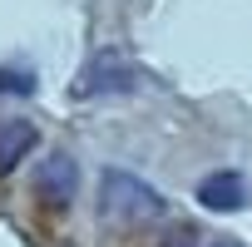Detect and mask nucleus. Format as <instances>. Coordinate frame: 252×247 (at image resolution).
<instances>
[{
  "label": "nucleus",
  "mask_w": 252,
  "mask_h": 247,
  "mask_svg": "<svg viewBox=\"0 0 252 247\" xmlns=\"http://www.w3.org/2000/svg\"><path fill=\"white\" fill-rule=\"evenodd\" d=\"M35 139H40L35 124H25V119H0V178L20 168V158L35 149Z\"/></svg>",
  "instance_id": "39448f33"
},
{
  "label": "nucleus",
  "mask_w": 252,
  "mask_h": 247,
  "mask_svg": "<svg viewBox=\"0 0 252 247\" xmlns=\"http://www.w3.org/2000/svg\"><path fill=\"white\" fill-rule=\"evenodd\" d=\"M35 193H40V203H50V208H69L74 193H79V163H74L69 154H50V158L35 168Z\"/></svg>",
  "instance_id": "7ed1b4c3"
},
{
  "label": "nucleus",
  "mask_w": 252,
  "mask_h": 247,
  "mask_svg": "<svg viewBox=\"0 0 252 247\" xmlns=\"http://www.w3.org/2000/svg\"><path fill=\"white\" fill-rule=\"evenodd\" d=\"M198 203L208 213H242L247 208V178L237 168H218L198 183Z\"/></svg>",
  "instance_id": "20e7f679"
},
{
  "label": "nucleus",
  "mask_w": 252,
  "mask_h": 247,
  "mask_svg": "<svg viewBox=\"0 0 252 247\" xmlns=\"http://www.w3.org/2000/svg\"><path fill=\"white\" fill-rule=\"evenodd\" d=\"M5 89L10 94H30L35 89V74L30 69H0V94H5Z\"/></svg>",
  "instance_id": "423d86ee"
},
{
  "label": "nucleus",
  "mask_w": 252,
  "mask_h": 247,
  "mask_svg": "<svg viewBox=\"0 0 252 247\" xmlns=\"http://www.w3.org/2000/svg\"><path fill=\"white\" fill-rule=\"evenodd\" d=\"M213 247H242V242H232V237H227V242H213Z\"/></svg>",
  "instance_id": "6e6552de"
},
{
  "label": "nucleus",
  "mask_w": 252,
  "mask_h": 247,
  "mask_svg": "<svg viewBox=\"0 0 252 247\" xmlns=\"http://www.w3.org/2000/svg\"><path fill=\"white\" fill-rule=\"evenodd\" d=\"M139 84V69L124 60V55H114V50H99L89 64H84V74L74 79V94L79 99H99V94H129Z\"/></svg>",
  "instance_id": "f03ea898"
},
{
  "label": "nucleus",
  "mask_w": 252,
  "mask_h": 247,
  "mask_svg": "<svg viewBox=\"0 0 252 247\" xmlns=\"http://www.w3.org/2000/svg\"><path fill=\"white\" fill-rule=\"evenodd\" d=\"M163 247H198V232H193V227H178V232H173Z\"/></svg>",
  "instance_id": "0eeeda50"
},
{
  "label": "nucleus",
  "mask_w": 252,
  "mask_h": 247,
  "mask_svg": "<svg viewBox=\"0 0 252 247\" xmlns=\"http://www.w3.org/2000/svg\"><path fill=\"white\" fill-rule=\"evenodd\" d=\"M163 213V198L129 168H104L99 178V217L104 222H119V227H129V222H144V217H158Z\"/></svg>",
  "instance_id": "f257e3e1"
}]
</instances>
